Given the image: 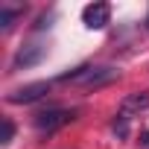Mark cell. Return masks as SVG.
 Here are the masks:
<instances>
[{
  "instance_id": "6da1fadb",
  "label": "cell",
  "mask_w": 149,
  "mask_h": 149,
  "mask_svg": "<svg viewBox=\"0 0 149 149\" xmlns=\"http://www.w3.org/2000/svg\"><path fill=\"white\" fill-rule=\"evenodd\" d=\"M114 79H120V70L117 67H91V64L76 67L73 73L58 76V82H64V85H79V88H88V91L102 88V85H111Z\"/></svg>"
},
{
  "instance_id": "7a4b0ae2",
  "label": "cell",
  "mask_w": 149,
  "mask_h": 149,
  "mask_svg": "<svg viewBox=\"0 0 149 149\" xmlns=\"http://www.w3.org/2000/svg\"><path fill=\"white\" fill-rule=\"evenodd\" d=\"M76 117H79L76 108H73V111H67V108H47V111H38V114L32 117V126H35V132H41V134H53V132H58L61 126L73 123Z\"/></svg>"
},
{
  "instance_id": "3957f363",
  "label": "cell",
  "mask_w": 149,
  "mask_h": 149,
  "mask_svg": "<svg viewBox=\"0 0 149 149\" xmlns=\"http://www.w3.org/2000/svg\"><path fill=\"white\" fill-rule=\"evenodd\" d=\"M50 88H53L50 82H32V85H24V88L12 91L6 97V102H12V105H29V102H38L41 97H47Z\"/></svg>"
},
{
  "instance_id": "277c9868",
  "label": "cell",
  "mask_w": 149,
  "mask_h": 149,
  "mask_svg": "<svg viewBox=\"0 0 149 149\" xmlns=\"http://www.w3.org/2000/svg\"><path fill=\"white\" fill-rule=\"evenodd\" d=\"M82 21L88 29H105L111 24V6L108 3H88L82 9Z\"/></svg>"
},
{
  "instance_id": "5b68a950",
  "label": "cell",
  "mask_w": 149,
  "mask_h": 149,
  "mask_svg": "<svg viewBox=\"0 0 149 149\" xmlns=\"http://www.w3.org/2000/svg\"><path fill=\"white\" fill-rule=\"evenodd\" d=\"M47 56V50L41 47V44H32V47H24V50H18L15 53V58H12V64H9V73H15V70H26V67H32V64H38L41 58Z\"/></svg>"
},
{
  "instance_id": "8992f818",
  "label": "cell",
  "mask_w": 149,
  "mask_h": 149,
  "mask_svg": "<svg viewBox=\"0 0 149 149\" xmlns=\"http://www.w3.org/2000/svg\"><path fill=\"white\" fill-rule=\"evenodd\" d=\"M146 108H149V91L129 94V97H123V102H120V114H126V117L140 114V111H146Z\"/></svg>"
},
{
  "instance_id": "52a82bcc",
  "label": "cell",
  "mask_w": 149,
  "mask_h": 149,
  "mask_svg": "<svg viewBox=\"0 0 149 149\" xmlns=\"http://www.w3.org/2000/svg\"><path fill=\"white\" fill-rule=\"evenodd\" d=\"M24 12H26V6H3V9H0V29H3V32L12 29V24H15Z\"/></svg>"
},
{
  "instance_id": "ba28073f",
  "label": "cell",
  "mask_w": 149,
  "mask_h": 149,
  "mask_svg": "<svg viewBox=\"0 0 149 149\" xmlns=\"http://www.w3.org/2000/svg\"><path fill=\"white\" fill-rule=\"evenodd\" d=\"M111 132H114L120 140H126V137H129V117H126V114H117L114 123H111Z\"/></svg>"
},
{
  "instance_id": "9c48e42d",
  "label": "cell",
  "mask_w": 149,
  "mask_h": 149,
  "mask_svg": "<svg viewBox=\"0 0 149 149\" xmlns=\"http://www.w3.org/2000/svg\"><path fill=\"white\" fill-rule=\"evenodd\" d=\"M12 137H15V123L12 120H3V134H0V143H12Z\"/></svg>"
},
{
  "instance_id": "30bf717a",
  "label": "cell",
  "mask_w": 149,
  "mask_h": 149,
  "mask_svg": "<svg viewBox=\"0 0 149 149\" xmlns=\"http://www.w3.org/2000/svg\"><path fill=\"white\" fill-rule=\"evenodd\" d=\"M137 143H140V149H149V132H140V140Z\"/></svg>"
},
{
  "instance_id": "8fae6325",
  "label": "cell",
  "mask_w": 149,
  "mask_h": 149,
  "mask_svg": "<svg viewBox=\"0 0 149 149\" xmlns=\"http://www.w3.org/2000/svg\"><path fill=\"white\" fill-rule=\"evenodd\" d=\"M146 26H149V15H146Z\"/></svg>"
}]
</instances>
